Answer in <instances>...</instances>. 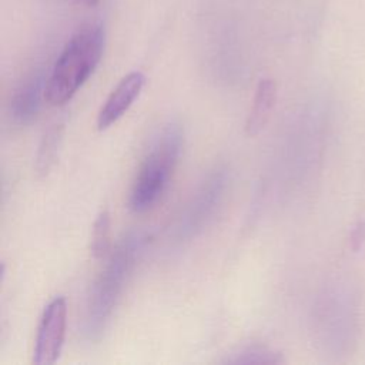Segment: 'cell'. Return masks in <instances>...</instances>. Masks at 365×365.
Masks as SVG:
<instances>
[{
  "mask_svg": "<svg viewBox=\"0 0 365 365\" xmlns=\"http://www.w3.org/2000/svg\"><path fill=\"white\" fill-rule=\"evenodd\" d=\"M66 324L67 301L64 297H56L44 308L38 324L33 354L36 365H51L58 359L64 344Z\"/></svg>",
  "mask_w": 365,
  "mask_h": 365,
  "instance_id": "5",
  "label": "cell"
},
{
  "mask_svg": "<svg viewBox=\"0 0 365 365\" xmlns=\"http://www.w3.org/2000/svg\"><path fill=\"white\" fill-rule=\"evenodd\" d=\"M46 84L40 77H33L24 81L13 94L9 113L11 120L19 125L30 124L38 114L41 107V97L44 96Z\"/></svg>",
  "mask_w": 365,
  "mask_h": 365,
  "instance_id": "7",
  "label": "cell"
},
{
  "mask_svg": "<svg viewBox=\"0 0 365 365\" xmlns=\"http://www.w3.org/2000/svg\"><path fill=\"white\" fill-rule=\"evenodd\" d=\"M277 101V84L271 78L259 80L252 107L245 121V133L248 137H254L265 127L269 120L271 111Z\"/></svg>",
  "mask_w": 365,
  "mask_h": 365,
  "instance_id": "8",
  "label": "cell"
},
{
  "mask_svg": "<svg viewBox=\"0 0 365 365\" xmlns=\"http://www.w3.org/2000/svg\"><path fill=\"white\" fill-rule=\"evenodd\" d=\"M111 234V218L107 210L101 211L93 225L91 234V254L94 258H101L108 252Z\"/></svg>",
  "mask_w": 365,
  "mask_h": 365,
  "instance_id": "11",
  "label": "cell"
},
{
  "mask_svg": "<svg viewBox=\"0 0 365 365\" xmlns=\"http://www.w3.org/2000/svg\"><path fill=\"white\" fill-rule=\"evenodd\" d=\"M104 44L106 33L100 24H87L71 36L46 80L48 104L61 106L77 93L100 63Z\"/></svg>",
  "mask_w": 365,
  "mask_h": 365,
  "instance_id": "2",
  "label": "cell"
},
{
  "mask_svg": "<svg viewBox=\"0 0 365 365\" xmlns=\"http://www.w3.org/2000/svg\"><path fill=\"white\" fill-rule=\"evenodd\" d=\"M284 358L275 349L265 345H245L230 354L221 361L222 364H279Z\"/></svg>",
  "mask_w": 365,
  "mask_h": 365,
  "instance_id": "10",
  "label": "cell"
},
{
  "mask_svg": "<svg viewBox=\"0 0 365 365\" xmlns=\"http://www.w3.org/2000/svg\"><path fill=\"white\" fill-rule=\"evenodd\" d=\"M147 241L143 231L125 234L94 281L83 321V334L88 341H97L103 335Z\"/></svg>",
  "mask_w": 365,
  "mask_h": 365,
  "instance_id": "1",
  "label": "cell"
},
{
  "mask_svg": "<svg viewBox=\"0 0 365 365\" xmlns=\"http://www.w3.org/2000/svg\"><path fill=\"white\" fill-rule=\"evenodd\" d=\"M184 134L177 123L167 124L145 155L133 182L128 207L134 212L153 208L165 192L182 148Z\"/></svg>",
  "mask_w": 365,
  "mask_h": 365,
  "instance_id": "3",
  "label": "cell"
},
{
  "mask_svg": "<svg viewBox=\"0 0 365 365\" xmlns=\"http://www.w3.org/2000/svg\"><path fill=\"white\" fill-rule=\"evenodd\" d=\"M63 137V124L56 123L47 128L44 133L41 143L38 145L37 157H36V171L40 175H46L56 163V157L58 153V147Z\"/></svg>",
  "mask_w": 365,
  "mask_h": 365,
  "instance_id": "9",
  "label": "cell"
},
{
  "mask_svg": "<svg viewBox=\"0 0 365 365\" xmlns=\"http://www.w3.org/2000/svg\"><path fill=\"white\" fill-rule=\"evenodd\" d=\"M73 1H76L77 4L87 6V7H93V6H97L100 3V0H73Z\"/></svg>",
  "mask_w": 365,
  "mask_h": 365,
  "instance_id": "12",
  "label": "cell"
},
{
  "mask_svg": "<svg viewBox=\"0 0 365 365\" xmlns=\"http://www.w3.org/2000/svg\"><path fill=\"white\" fill-rule=\"evenodd\" d=\"M144 84L145 76L141 71H131L123 77L100 108L97 128L106 130L118 121L140 96Z\"/></svg>",
  "mask_w": 365,
  "mask_h": 365,
  "instance_id": "6",
  "label": "cell"
},
{
  "mask_svg": "<svg viewBox=\"0 0 365 365\" xmlns=\"http://www.w3.org/2000/svg\"><path fill=\"white\" fill-rule=\"evenodd\" d=\"M225 185L227 173L224 168L214 170L201 182L173 225L174 241L185 242L204 230L222 200Z\"/></svg>",
  "mask_w": 365,
  "mask_h": 365,
  "instance_id": "4",
  "label": "cell"
}]
</instances>
